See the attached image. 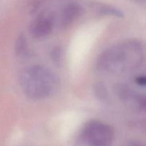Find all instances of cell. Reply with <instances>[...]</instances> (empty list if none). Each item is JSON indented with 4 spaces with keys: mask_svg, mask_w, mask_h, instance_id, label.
<instances>
[{
    "mask_svg": "<svg viewBox=\"0 0 146 146\" xmlns=\"http://www.w3.org/2000/svg\"><path fill=\"white\" fill-rule=\"evenodd\" d=\"M143 60L141 44L135 41H126L104 51L97 59L96 68L103 72L121 74L139 67Z\"/></svg>",
    "mask_w": 146,
    "mask_h": 146,
    "instance_id": "1",
    "label": "cell"
},
{
    "mask_svg": "<svg viewBox=\"0 0 146 146\" xmlns=\"http://www.w3.org/2000/svg\"><path fill=\"white\" fill-rule=\"evenodd\" d=\"M20 84L25 95L31 100H42L53 95L59 87V78L50 69L39 65L23 70Z\"/></svg>",
    "mask_w": 146,
    "mask_h": 146,
    "instance_id": "2",
    "label": "cell"
},
{
    "mask_svg": "<svg viewBox=\"0 0 146 146\" xmlns=\"http://www.w3.org/2000/svg\"><path fill=\"white\" fill-rule=\"evenodd\" d=\"M113 137V131L110 125L91 121L81 130L76 146H111Z\"/></svg>",
    "mask_w": 146,
    "mask_h": 146,
    "instance_id": "3",
    "label": "cell"
},
{
    "mask_svg": "<svg viewBox=\"0 0 146 146\" xmlns=\"http://www.w3.org/2000/svg\"><path fill=\"white\" fill-rule=\"evenodd\" d=\"M54 27L52 17L46 14H41L36 18L31 24L29 32L34 38H42L46 37L51 33Z\"/></svg>",
    "mask_w": 146,
    "mask_h": 146,
    "instance_id": "4",
    "label": "cell"
},
{
    "mask_svg": "<svg viewBox=\"0 0 146 146\" xmlns=\"http://www.w3.org/2000/svg\"><path fill=\"white\" fill-rule=\"evenodd\" d=\"M83 9L76 2H70L63 9L60 17L61 27H67L75 21L82 14Z\"/></svg>",
    "mask_w": 146,
    "mask_h": 146,
    "instance_id": "5",
    "label": "cell"
},
{
    "mask_svg": "<svg viewBox=\"0 0 146 146\" xmlns=\"http://www.w3.org/2000/svg\"><path fill=\"white\" fill-rule=\"evenodd\" d=\"M16 52L19 56H26L29 54L28 44L24 35H21L17 39L16 43Z\"/></svg>",
    "mask_w": 146,
    "mask_h": 146,
    "instance_id": "6",
    "label": "cell"
},
{
    "mask_svg": "<svg viewBox=\"0 0 146 146\" xmlns=\"http://www.w3.org/2000/svg\"><path fill=\"white\" fill-rule=\"evenodd\" d=\"M94 91H95L96 96L98 97V99L103 101H107V99L108 98V93H107L106 87L102 84H96L95 87V89H94Z\"/></svg>",
    "mask_w": 146,
    "mask_h": 146,
    "instance_id": "7",
    "label": "cell"
},
{
    "mask_svg": "<svg viewBox=\"0 0 146 146\" xmlns=\"http://www.w3.org/2000/svg\"><path fill=\"white\" fill-rule=\"evenodd\" d=\"M99 11H101V14H105V15L113 16V17H122L123 16V13L118 9L111 7H107V6L100 7Z\"/></svg>",
    "mask_w": 146,
    "mask_h": 146,
    "instance_id": "8",
    "label": "cell"
},
{
    "mask_svg": "<svg viewBox=\"0 0 146 146\" xmlns=\"http://www.w3.org/2000/svg\"><path fill=\"white\" fill-rule=\"evenodd\" d=\"M60 47H55L52 49L51 52V58L52 61L56 64H59L61 62V58H62V51Z\"/></svg>",
    "mask_w": 146,
    "mask_h": 146,
    "instance_id": "9",
    "label": "cell"
},
{
    "mask_svg": "<svg viewBox=\"0 0 146 146\" xmlns=\"http://www.w3.org/2000/svg\"><path fill=\"white\" fill-rule=\"evenodd\" d=\"M138 104L141 109L146 111V95H143L138 97Z\"/></svg>",
    "mask_w": 146,
    "mask_h": 146,
    "instance_id": "10",
    "label": "cell"
},
{
    "mask_svg": "<svg viewBox=\"0 0 146 146\" xmlns=\"http://www.w3.org/2000/svg\"><path fill=\"white\" fill-rule=\"evenodd\" d=\"M135 82L141 86H146V76H140L135 78Z\"/></svg>",
    "mask_w": 146,
    "mask_h": 146,
    "instance_id": "11",
    "label": "cell"
},
{
    "mask_svg": "<svg viewBox=\"0 0 146 146\" xmlns=\"http://www.w3.org/2000/svg\"><path fill=\"white\" fill-rule=\"evenodd\" d=\"M123 146H145L143 145L141 143L136 142V141H131V142H128L127 143H125Z\"/></svg>",
    "mask_w": 146,
    "mask_h": 146,
    "instance_id": "12",
    "label": "cell"
}]
</instances>
